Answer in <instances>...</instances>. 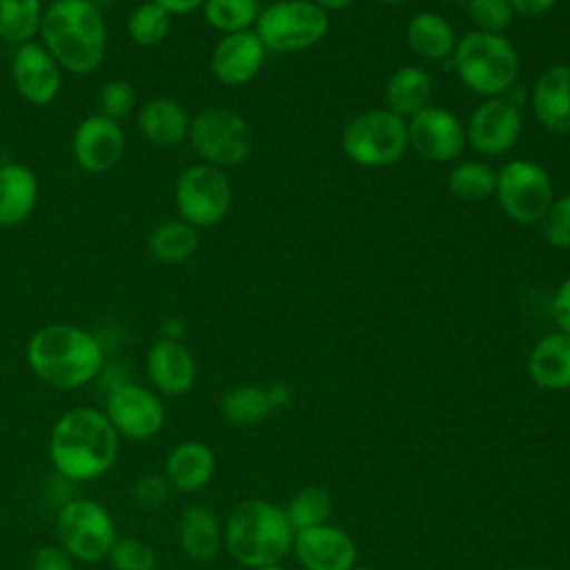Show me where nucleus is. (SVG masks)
Here are the masks:
<instances>
[{"label":"nucleus","instance_id":"obj_11","mask_svg":"<svg viewBox=\"0 0 570 570\" xmlns=\"http://www.w3.org/2000/svg\"><path fill=\"white\" fill-rule=\"evenodd\" d=\"M497 200L501 209L521 225L541 223L554 200L548 171L534 160H510L497 171Z\"/></svg>","mask_w":570,"mask_h":570},{"label":"nucleus","instance_id":"obj_10","mask_svg":"<svg viewBox=\"0 0 570 570\" xmlns=\"http://www.w3.org/2000/svg\"><path fill=\"white\" fill-rule=\"evenodd\" d=\"M174 200L180 220L196 229L214 227L232 207V185L220 167L196 163L178 176Z\"/></svg>","mask_w":570,"mask_h":570},{"label":"nucleus","instance_id":"obj_13","mask_svg":"<svg viewBox=\"0 0 570 570\" xmlns=\"http://www.w3.org/2000/svg\"><path fill=\"white\" fill-rule=\"evenodd\" d=\"M407 145L428 160L448 163L463 151L465 127L452 111L428 105L407 118Z\"/></svg>","mask_w":570,"mask_h":570},{"label":"nucleus","instance_id":"obj_6","mask_svg":"<svg viewBox=\"0 0 570 570\" xmlns=\"http://www.w3.org/2000/svg\"><path fill=\"white\" fill-rule=\"evenodd\" d=\"M58 546L80 563H100L109 557L118 530L111 512L96 499L73 497L53 517Z\"/></svg>","mask_w":570,"mask_h":570},{"label":"nucleus","instance_id":"obj_46","mask_svg":"<svg viewBox=\"0 0 570 570\" xmlns=\"http://www.w3.org/2000/svg\"><path fill=\"white\" fill-rule=\"evenodd\" d=\"M312 2L323 11H338V9H345L352 0H312Z\"/></svg>","mask_w":570,"mask_h":570},{"label":"nucleus","instance_id":"obj_12","mask_svg":"<svg viewBox=\"0 0 570 570\" xmlns=\"http://www.w3.org/2000/svg\"><path fill=\"white\" fill-rule=\"evenodd\" d=\"M116 434L129 441H149L165 428V405L158 392L125 381L105 394V407Z\"/></svg>","mask_w":570,"mask_h":570},{"label":"nucleus","instance_id":"obj_1","mask_svg":"<svg viewBox=\"0 0 570 570\" xmlns=\"http://www.w3.org/2000/svg\"><path fill=\"white\" fill-rule=\"evenodd\" d=\"M118 443L120 436L102 410L78 405L51 425L47 454L53 472L76 485L107 474L118 459Z\"/></svg>","mask_w":570,"mask_h":570},{"label":"nucleus","instance_id":"obj_34","mask_svg":"<svg viewBox=\"0 0 570 570\" xmlns=\"http://www.w3.org/2000/svg\"><path fill=\"white\" fill-rule=\"evenodd\" d=\"M169 27H171V16L154 0H147L134 7L127 20V33L131 42H136L138 47L160 45L167 38Z\"/></svg>","mask_w":570,"mask_h":570},{"label":"nucleus","instance_id":"obj_24","mask_svg":"<svg viewBox=\"0 0 570 570\" xmlns=\"http://www.w3.org/2000/svg\"><path fill=\"white\" fill-rule=\"evenodd\" d=\"M528 374L543 390H570V334L552 332L528 354Z\"/></svg>","mask_w":570,"mask_h":570},{"label":"nucleus","instance_id":"obj_50","mask_svg":"<svg viewBox=\"0 0 570 570\" xmlns=\"http://www.w3.org/2000/svg\"><path fill=\"white\" fill-rule=\"evenodd\" d=\"M443 2H463V0H443Z\"/></svg>","mask_w":570,"mask_h":570},{"label":"nucleus","instance_id":"obj_44","mask_svg":"<svg viewBox=\"0 0 570 570\" xmlns=\"http://www.w3.org/2000/svg\"><path fill=\"white\" fill-rule=\"evenodd\" d=\"M154 2L160 4L169 16H185L205 4V0H154Z\"/></svg>","mask_w":570,"mask_h":570},{"label":"nucleus","instance_id":"obj_37","mask_svg":"<svg viewBox=\"0 0 570 570\" xmlns=\"http://www.w3.org/2000/svg\"><path fill=\"white\" fill-rule=\"evenodd\" d=\"M98 105H100L98 114L120 122V118H125L134 111L136 91H134L131 82H127L122 78H114L107 85H102V89L98 94Z\"/></svg>","mask_w":570,"mask_h":570},{"label":"nucleus","instance_id":"obj_27","mask_svg":"<svg viewBox=\"0 0 570 570\" xmlns=\"http://www.w3.org/2000/svg\"><path fill=\"white\" fill-rule=\"evenodd\" d=\"M405 40L414 53L428 60H448L456 47L452 24L434 11L414 13L405 27Z\"/></svg>","mask_w":570,"mask_h":570},{"label":"nucleus","instance_id":"obj_3","mask_svg":"<svg viewBox=\"0 0 570 570\" xmlns=\"http://www.w3.org/2000/svg\"><path fill=\"white\" fill-rule=\"evenodd\" d=\"M38 36L60 69L76 76L96 71L107 53L105 18L89 0H53L45 7Z\"/></svg>","mask_w":570,"mask_h":570},{"label":"nucleus","instance_id":"obj_23","mask_svg":"<svg viewBox=\"0 0 570 570\" xmlns=\"http://www.w3.org/2000/svg\"><path fill=\"white\" fill-rule=\"evenodd\" d=\"M189 125L191 118L187 109L169 96L149 98L138 109V129L151 145L158 147H171L183 142L189 136Z\"/></svg>","mask_w":570,"mask_h":570},{"label":"nucleus","instance_id":"obj_25","mask_svg":"<svg viewBox=\"0 0 570 570\" xmlns=\"http://www.w3.org/2000/svg\"><path fill=\"white\" fill-rule=\"evenodd\" d=\"M178 543L194 561L216 559L223 546V528L216 514L205 505H187L178 519Z\"/></svg>","mask_w":570,"mask_h":570},{"label":"nucleus","instance_id":"obj_28","mask_svg":"<svg viewBox=\"0 0 570 570\" xmlns=\"http://www.w3.org/2000/svg\"><path fill=\"white\" fill-rule=\"evenodd\" d=\"M147 249L156 263H165V265L185 263L198 249V229L180 218L165 220L158 227H154V232L149 234Z\"/></svg>","mask_w":570,"mask_h":570},{"label":"nucleus","instance_id":"obj_22","mask_svg":"<svg viewBox=\"0 0 570 570\" xmlns=\"http://www.w3.org/2000/svg\"><path fill=\"white\" fill-rule=\"evenodd\" d=\"M38 205V178L22 163L0 165V227H18Z\"/></svg>","mask_w":570,"mask_h":570},{"label":"nucleus","instance_id":"obj_9","mask_svg":"<svg viewBox=\"0 0 570 570\" xmlns=\"http://www.w3.org/2000/svg\"><path fill=\"white\" fill-rule=\"evenodd\" d=\"M191 147L214 167H232L249 158L254 149V134L247 120L225 107H207L191 118Z\"/></svg>","mask_w":570,"mask_h":570},{"label":"nucleus","instance_id":"obj_40","mask_svg":"<svg viewBox=\"0 0 570 570\" xmlns=\"http://www.w3.org/2000/svg\"><path fill=\"white\" fill-rule=\"evenodd\" d=\"M29 570H73V559L58 543H45L31 554Z\"/></svg>","mask_w":570,"mask_h":570},{"label":"nucleus","instance_id":"obj_18","mask_svg":"<svg viewBox=\"0 0 570 570\" xmlns=\"http://www.w3.org/2000/svg\"><path fill=\"white\" fill-rule=\"evenodd\" d=\"M147 379L154 392L163 396H183L196 383V358L183 341L158 338L151 343L147 358Z\"/></svg>","mask_w":570,"mask_h":570},{"label":"nucleus","instance_id":"obj_19","mask_svg":"<svg viewBox=\"0 0 570 570\" xmlns=\"http://www.w3.org/2000/svg\"><path fill=\"white\" fill-rule=\"evenodd\" d=\"M265 53L267 49L252 29L227 33L212 51V73L227 87L247 85L261 71Z\"/></svg>","mask_w":570,"mask_h":570},{"label":"nucleus","instance_id":"obj_49","mask_svg":"<svg viewBox=\"0 0 570 570\" xmlns=\"http://www.w3.org/2000/svg\"><path fill=\"white\" fill-rule=\"evenodd\" d=\"M350 570H372V568H365V566H354V568H350Z\"/></svg>","mask_w":570,"mask_h":570},{"label":"nucleus","instance_id":"obj_29","mask_svg":"<svg viewBox=\"0 0 570 570\" xmlns=\"http://www.w3.org/2000/svg\"><path fill=\"white\" fill-rule=\"evenodd\" d=\"M220 414L227 423L247 428L265 421L272 414V403L265 387L236 385L220 396Z\"/></svg>","mask_w":570,"mask_h":570},{"label":"nucleus","instance_id":"obj_39","mask_svg":"<svg viewBox=\"0 0 570 570\" xmlns=\"http://www.w3.org/2000/svg\"><path fill=\"white\" fill-rule=\"evenodd\" d=\"M541 232L552 247L570 249V194L552 200L550 209L541 218Z\"/></svg>","mask_w":570,"mask_h":570},{"label":"nucleus","instance_id":"obj_47","mask_svg":"<svg viewBox=\"0 0 570 570\" xmlns=\"http://www.w3.org/2000/svg\"><path fill=\"white\" fill-rule=\"evenodd\" d=\"M256 570H287V568H283L281 563H276V566H265V568H256Z\"/></svg>","mask_w":570,"mask_h":570},{"label":"nucleus","instance_id":"obj_33","mask_svg":"<svg viewBox=\"0 0 570 570\" xmlns=\"http://www.w3.org/2000/svg\"><path fill=\"white\" fill-rule=\"evenodd\" d=\"M200 9L207 24L223 36L249 31L256 24L261 11L256 0H205Z\"/></svg>","mask_w":570,"mask_h":570},{"label":"nucleus","instance_id":"obj_26","mask_svg":"<svg viewBox=\"0 0 570 570\" xmlns=\"http://www.w3.org/2000/svg\"><path fill=\"white\" fill-rule=\"evenodd\" d=\"M383 94L387 105L385 109L407 120L430 105L432 78L425 69L416 65H405L387 78Z\"/></svg>","mask_w":570,"mask_h":570},{"label":"nucleus","instance_id":"obj_17","mask_svg":"<svg viewBox=\"0 0 570 570\" xmlns=\"http://www.w3.org/2000/svg\"><path fill=\"white\" fill-rule=\"evenodd\" d=\"M292 550L305 570H350L356 566L352 537L332 523L294 532Z\"/></svg>","mask_w":570,"mask_h":570},{"label":"nucleus","instance_id":"obj_14","mask_svg":"<svg viewBox=\"0 0 570 570\" xmlns=\"http://www.w3.org/2000/svg\"><path fill=\"white\" fill-rule=\"evenodd\" d=\"M60 65L53 56L36 40L22 42L11 56V78L16 91L36 107L51 105L62 85Z\"/></svg>","mask_w":570,"mask_h":570},{"label":"nucleus","instance_id":"obj_4","mask_svg":"<svg viewBox=\"0 0 570 570\" xmlns=\"http://www.w3.org/2000/svg\"><path fill=\"white\" fill-rule=\"evenodd\" d=\"M223 543L234 561L256 570L281 563L294 543L285 510L267 499H245L223 525Z\"/></svg>","mask_w":570,"mask_h":570},{"label":"nucleus","instance_id":"obj_30","mask_svg":"<svg viewBox=\"0 0 570 570\" xmlns=\"http://www.w3.org/2000/svg\"><path fill=\"white\" fill-rule=\"evenodd\" d=\"M45 7L40 0H0V40L22 45L40 31Z\"/></svg>","mask_w":570,"mask_h":570},{"label":"nucleus","instance_id":"obj_42","mask_svg":"<svg viewBox=\"0 0 570 570\" xmlns=\"http://www.w3.org/2000/svg\"><path fill=\"white\" fill-rule=\"evenodd\" d=\"M559 0H510L514 13L521 16H541L546 11H550Z\"/></svg>","mask_w":570,"mask_h":570},{"label":"nucleus","instance_id":"obj_31","mask_svg":"<svg viewBox=\"0 0 570 570\" xmlns=\"http://www.w3.org/2000/svg\"><path fill=\"white\" fill-rule=\"evenodd\" d=\"M448 189L463 203H481L497 189V171L483 160H465L448 176Z\"/></svg>","mask_w":570,"mask_h":570},{"label":"nucleus","instance_id":"obj_2","mask_svg":"<svg viewBox=\"0 0 570 570\" xmlns=\"http://www.w3.org/2000/svg\"><path fill=\"white\" fill-rule=\"evenodd\" d=\"M27 363L42 383L69 392L96 381L107 356L102 341L89 330L71 323H51L31 334Z\"/></svg>","mask_w":570,"mask_h":570},{"label":"nucleus","instance_id":"obj_15","mask_svg":"<svg viewBox=\"0 0 570 570\" xmlns=\"http://www.w3.org/2000/svg\"><path fill=\"white\" fill-rule=\"evenodd\" d=\"M521 134V114L510 98H485L470 116L465 140L485 156H501Z\"/></svg>","mask_w":570,"mask_h":570},{"label":"nucleus","instance_id":"obj_32","mask_svg":"<svg viewBox=\"0 0 570 570\" xmlns=\"http://www.w3.org/2000/svg\"><path fill=\"white\" fill-rule=\"evenodd\" d=\"M283 510L294 532H298L305 528L327 523L332 514V497L321 485H307V488H301Z\"/></svg>","mask_w":570,"mask_h":570},{"label":"nucleus","instance_id":"obj_21","mask_svg":"<svg viewBox=\"0 0 570 570\" xmlns=\"http://www.w3.org/2000/svg\"><path fill=\"white\" fill-rule=\"evenodd\" d=\"M216 456L203 441H183L165 459L163 474L174 492H198L214 479Z\"/></svg>","mask_w":570,"mask_h":570},{"label":"nucleus","instance_id":"obj_8","mask_svg":"<svg viewBox=\"0 0 570 570\" xmlns=\"http://www.w3.org/2000/svg\"><path fill=\"white\" fill-rule=\"evenodd\" d=\"M341 147L361 167L394 165L410 147L407 120L390 109H367L345 125Z\"/></svg>","mask_w":570,"mask_h":570},{"label":"nucleus","instance_id":"obj_43","mask_svg":"<svg viewBox=\"0 0 570 570\" xmlns=\"http://www.w3.org/2000/svg\"><path fill=\"white\" fill-rule=\"evenodd\" d=\"M267 392V399L272 403V410H281V407H287L289 401H292V387L283 381H276L272 383L269 387H265Z\"/></svg>","mask_w":570,"mask_h":570},{"label":"nucleus","instance_id":"obj_16","mask_svg":"<svg viewBox=\"0 0 570 570\" xmlns=\"http://www.w3.org/2000/svg\"><path fill=\"white\" fill-rule=\"evenodd\" d=\"M71 154L78 167L89 174L114 169L125 154V131L120 122L102 114L87 116L71 136Z\"/></svg>","mask_w":570,"mask_h":570},{"label":"nucleus","instance_id":"obj_36","mask_svg":"<svg viewBox=\"0 0 570 570\" xmlns=\"http://www.w3.org/2000/svg\"><path fill=\"white\" fill-rule=\"evenodd\" d=\"M465 11L476 31L485 33H503L514 18L510 0H465Z\"/></svg>","mask_w":570,"mask_h":570},{"label":"nucleus","instance_id":"obj_38","mask_svg":"<svg viewBox=\"0 0 570 570\" xmlns=\"http://www.w3.org/2000/svg\"><path fill=\"white\" fill-rule=\"evenodd\" d=\"M171 485L165 474L160 472H147L138 476L131 485V501L140 510H158L163 508L171 497Z\"/></svg>","mask_w":570,"mask_h":570},{"label":"nucleus","instance_id":"obj_5","mask_svg":"<svg viewBox=\"0 0 570 570\" xmlns=\"http://www.w3.org/2000/svg\"><path fill=\"white\" fill-rule=\"evenodd\" d=\"M452 65L461 82L483 98L503 96L519 76V53L503 33H465L456 40Z\"/></svg>","mask_w":570,"mask_h":570},{"label":"nucleus","instance_id":"obj_48","mask_svg":"<svg viewBox=\"0 0 570 570\" xmlns=\"http://www.w3.org/2000/svg\"><path fill=\"white\" fill-rule=\"evenodd\" d=\"M376 2H383V4H401V2H407V0H376Z\"/></svg>","mask_w":570,"mask_h":570},{"label":"nucleus","instance_id":"obj_45","mask_svg":"<svg viewBox=\"0 0 570 570\" xmlns=\"http://www.w3.org/2000/svg\"><path fill=\"white\" fill-rule=\"evenodd\" d=\"M185 334V323L180 318H167L163 323L160 330V338H169V341H180V336Z\"/></svg>","mask_w":570,"mask_h":570},{"label":"nucleus","instance_id":"obj_20","mask_svg":"<svg viewBox=\"0 0 570 570\" xmlns=\"http://www.w3.org/2000/svg\"><path fill=\"white\" fill-rule=\"evenodd\" d=\"M534 118L554 134H570V67L546 69L532 89Z\"/></svg>","mask_w":570,"mask_h":570},{"label":"nucleus","instance_id":"obj_7","mask_svg":"<svg viewBox=\"0 0 570 570\" xmlns=\"http://www.w3.org/2000/svg\"><path fill=\"white\" fill-rule=\"evenodd\" d=\"M330 29L327 11L312 0H276L258 11L254 33L267 51L289 53L318 45Z\"/></svg>","mask_w":570,"mask_h":570},{"label":"nucleus","instance_id":"obj_41","mask_svg":"<svg viewBox=\"0 0 570 570\" xmlns=\"http://www.w3.org/2000/svg\"><path fill=\"white\" fill-rule=\"evenodd\" d=\"M552 316L561 332L570 334V276L561 283L552 298Z\"/></svg>","mask_w":570,"mask_h":570},{"label":"nucleus","instance_id":"obj_35","mask_svg":"<svg viewBox=\"0 0 570 570\" xmlns=\"http://www.w3.org/2000/svg\"><path fill=\"white\" fill-rule=\"evenodd\" d=\"M107 561L114 570H156L158 552L140 537H118Z\"/></svg>","mask_w":570,"mask_h":570}]
</instances>
